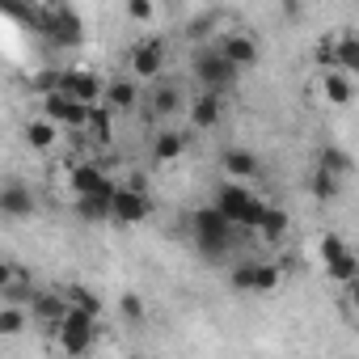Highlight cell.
I'll return each instance as SVG.
<instances>
[{
    "label": "cell",
    "mask_w": 359,
    "mask_h": 359,
    "mask_svg": "<svg viewBox=\"0 0 359 359\" xmlns=\"http://www.w3.org/2000/svg\"><path fill=\"white\" fill-rule=\"evenodd\" d=\"M34 30L47 34V43H55V47H81V39H85V22L72 5L34 9Z\"/></svg>",
    "instance_id": "3957f363"
},
{
    "label": "cell",
    "mask_w": 359,
    "mask_h": 359,
    "mask_svg": "<svg viewBox=\"0 0 359 359\" xmlns=\"http://www.w3.org/2000/svg\"><path fill=\"white\" fill-rule=\"evenodd\" d=\"M140 102H144V93H140V81H131V76H118V81H110V85H106V106H110L114 114H131Z\"/></svg>",
    "instance_id": "9a60e30c"
},
{
    "label": "cell",
    "mask_w": 359,
    "mask_h": 359,
    "mask_svg": "<svg viewBox=\"0 0 359 359\" xmlns=\"http://www.w3.org/2000/svg\"><path fill=\"white\" fill-rule=\"evenodd\" d=\"M148 212H152V203H148V191H135V187H118V195H114V224H144L148 220Z\"/></svg>",
    "instance_id": "7c38bea8"
},
{
    "label": "cell",
    "mask_w": 359,
    "mask_h": 359,
    "mask_svg": "<svg viewBox=\"0 0 359 359\" xmlns=\"http://www.w3.org/2000/svg\"><path fill=\"white\" fill-rule=\"evenodd\" d=\"M114 195H118V187H114V191H106V195L76 199L72 208H76V216H81V220H89V224H102V220H110V216H114Z\"/></svg>",
    "instance_id": "44dd1931"
},
{
    "label": "cell",
    "mask_w": 359,
    "mask_h": 359,
    "mask_svg": "<svg viewBox=\"0 0 359 359\" xmlns=\"http://www.w3.org/2000/svg\"><path fill=\"white\" fill-rule=\"evenodd\" d=\"M68 304L76 309V313H85V317H93V321H102V300L89 292V287H81V283H72L68 287Z\"/></svg>",
    "instance_id": "f1b7e54d"
},
{
    "label": "cell",
    "mask_w": 359,
    "mask_h": 359,
    "mask_svg": "<svg viewBox=\"0 0 359 359\" xmlns=\"http://www.w3.org/2000/svg\"><path fill=\"white\" fill-rule=\"evenodd\" d=\"M123 13H127V22H135V26H148V22L156 18V5H152V0H127Z\"/></svg>",
    "instance_id": "1f68e13d"
},
{
    "label": "cell",
    "mask_w": 359,
    "mask_h": 359,
    "mask_svg": "<svg viewBox=\"0 0 359 359\" xmlns=\"http://www.w3.org/2000/svg\"><path fill=\"white\" fill-rule=\"evenodd\" d=\"M279 283H283L279 262H258V271H254V296H271V292H279Z\"/></svg>",
    "instance_id": "83f0119b"
},
{
    "label": "cell",
    "mask_w": 359,
    "mask_h": 359,
    "mask_svg": "<svg viewBox=\"0 0 359 359\" xmlns=\"http://www.w3.org/2000/svg\"><path fill=\"white\" fill-rule=\"evenodd\" d=\"M334 72L359 76V34H355V30L334 34Z\"/></svg>",
    "instance_id": "e0dca14e"
},
{
    "label": "cell",
    "mask_w": 359,
    "mask_h": 359,
    "mask_svg": "<svg viewBox=\"0 0 359 359\" xmlns=\"http://www.w3.org/2000/svg\"><path fill=\"white\" fill-rule=\"evenodd\" d=\"M26 330V309L22 304H5L0 309V338H18Z\"/></svg>",
    "instance_id": "f546056e"
},
{
    "label": "cell",
    "mask_w": 359,
    "mask_h": 359,
    "mask_svg": "<svg viewBox=\"0 0 359 359\" xmlns=\"http://www.w3.org/2000/svg\"><path fill=\"white\" fill-rule=\"evenodd\" d=\"M321 97H325L330 106H351V102H355V81H351L346 72H325V76H321Z\"/></svg>",
    "instance_id": "7402d4cb"
},
{
    "label": "cell",
    "mask_w": 359,
    "mask_h": 359,
    "mask_svg": "<svg viewBox=\"0 0 359 359\" xmlns=\"http://www.w3.org/2000/svg\"><path fill=\"white\" fill-rule=\"evenodd\" d=\"M317 169H325V173H334V177H346V173L355 169V156H351L346 148L325 144V148H321V156H317Z\"/></svg>",
    "instance_id": "d4e9b609"
},
{
    "label": "cell",
    "mask_w": 359,
    "mask_h": 359,
    "mask_svg": "<svg viewBox=\"0 0 359 359\" xmlns=\"http://www.w3.org/2000/svg\"><path fill=\"white\" fill-rule=\"evenodd\" d=\"M220 169L229 173V182H250V177L262 173V161H258L250 148H229V152L220 156Z\"/></svg>",
    "instance_id": "5bb4252c"
},
{
    "label": "cell",
    "mask_w": 359,
    "mask_h": 359,
    "mask_svg": "<svg viewBox=\"0 0 359 359\" xmlns=\"http://www.w3.org/2000/svg\"><path fill=\"white\" fill-rule=\"evenodd\" d=\"M55 140H60V127L51 123V118H26V144L34 148V152H47V148H55Z\"/></svg>",
    "instance_id": "603a6c76"
},
{
    "label": "cell",
    "mask_w": 359,
    "mask_h": 359,
    "mask_svg": "<svg viewBox=\"0 0 359 359\" xmlns=\"http://www.w3.org/2000/svg\"><path fill=\"white\" fill-rule=\"evenodd\" d=\"M216 47H220V55H224V60H229L237 72L254 68V64H258V55H262V51H258V39H254V34H245V30H233V34H224Z\"/></svg>",
    "instance_id": "8fae6325"
},
{
    "label": "cell",
    "mask_w": 359,
    "mask_h": 359,
    "mask_svg": "<svg viewBox=\"0 0 359 359\" xmlns=\"http://www.w3.org/2000/svg\"><path fill=\"white\" fill-rule=\"evenodd\" d=\"M182 152H187V135H182V131L165 127V131L152 135V161H156V165H173Z\"/></svg>",
    "instance_id": "d6986e66"
},
{
    "label": "cell",
    "mask_w": 359,
    "mask_h": 359,
    "mask_svg": "<svg viewBox=\"0 0 359 359\" xmlns=\"http://www.w3.org/2000/svg\"><path fill=\"white\" fill-rule=\"evenodd\" d=\"M148 110H152L156 118H173L177 110H182V89L169 85V81H156V85L148 89Z\"/></svg>",
    "instance_id": "ac0fdd59"
},
{
    "label": "cell",
    "mask_w": 359,
    "mask_h": 359,
    "mask_svg": "<svg viewBox=\"0 0 359 359\" xmlns=\"http://www.w3.org/2000/svg\"><path fill=\"white\" fill-rule=\"evenodd\" d=\"M106 85L110 81H102L93 68H64V93L68 97H76L81 106H102L106 102Z\"/></svg>",
    "instance_id": "52a82bcc"
},
{
    "label": "cell",
    "mask_w": 359,
    "mask_h": 359,
    "mask_svg": "<svg viewBox=\"0 0 359 359\" xmlns=\"http://www.w3.org/2000/svg\"><path fill=\"white\" fill-rule=\"evenodd\" d=\"M191 72H195V81L203 85V93H216V97H224V93L237 85V76H241V72L220 55V47H203V51H195Z\"/></svg>",
    "instance_id": "277c9868"
},
{
    "label": "cell",
    "mask_w": 359,
    "mask_h": 359,
    "mask_svg": "<svg viewBox=\"0 0 359 359\" xmlns=\"http://www.w3.org/2000/svg\"><path fill=\"white\" fill-rule=\"evenodd\" d=\"M68 313H72V304H68V292H60V287H39V292L30 296V317L43 321V325H51V330H55Z\"/></svg>",
    "instance_id": "30bf717a"
},
{
    "label": "cell",
    "mask_w": 359,
    "mask_h": 359,
    "mask_svg": "<svg viewBox=\"0 0 359 359\" xmlns=\"http://www.w3.org/2000/svg\"><path fill=\"white\" fill-rule=\"evenodd\" d=\"M241 241V229L233 220H224L216 208H203L195 212V245L208 254V258H229Z\"/></svg>",
    "instance_id": "7a4b0ae2"
},
{
    "label": "cell",
    "mask_w": 359,
    "mask_h": 359,
    "mask_svg": "<svg viewBox=\"0 0 359 359\" xmlns=\"http://www.w3.org/2000/svg\"><path fill=\"white\" fill-rule=\"evenodd\" d=\"M43 118H51L60 131H85V118H89V106H81L76 97H68L64 89L43 97Z\"/></svg>",
    "instance_id": "ba28073f"
},
{
    "label": "cell",
    "mask_w": 359,
    "mask_h": 359,
    "mask_svg": "<svg viewBox=\"0 0 359 359\" xmlns=\"http://www.w3.org/2000/svg\"><path fill=\"white\" fill-rule=\"evenodd\" d=\"M224 220H233L241 233H258V224H262V212H266V203L245 187V182H220V191H216V203H212Z\"/></svg>",
    "instance_id": "6da1fadb"
},
{
    "label": "cell",
    "mask_w": 359,
    "mask_h": 359,
    "mask_svg": "<svg viewBox=\"0 0 359 359\" xmlns=\"http://www.w3.org/2000/svg\"><path fill=\"white\" fill-rule=\"evenodd\" d=\"M68 187H72V199H89V195H106V191H114V182L106 177V169L93 165V161H81V165L68 169Z\"/></svg>",
    "instance_id": "9c48e42d"
},
{
    "label": "cell",
    "mask_w": 359,
    "mask_h": 359,
    "mask_svg": "<svg viewBox=\"0 0 359 359\" xmlns=\"http://www.w3.org/2000/svg\"><path fill=\"white\" fill-rule=\"evenodd\" d=\"M254 271H258V262H254V258H241V262H233V271H229V283H233V292H254Z\"/></svg>",
    "instance_id": "4dcf8cb0"
},
{
    "label": "cell",
    "mask_w": 359,
    "mask_h": 359,
    "mask_svg": "<svg viewBox=\"0 0 359 359\" xmlns=\"http://www.w3.org/2000/svg\"><path fill=\"white\" fill-rule=\"evenodd\" d=\"M325 275H330L334 283H346V287H351V283H359V254H355V250H346L342 258H334V262L325 266Z\"/></svg>",
    "instance_id": "4316f807"
},
{
    "label": "cell",
    "mask_w": 359,
    "mask_h": 359,
    "mask_svg": "<svg viewBox=\"0 0 359 359\" xmlns=\"http://www.w3.org/2000/svg\"><path fill=\"white\" fill-rule=\"evenodd\" d=\"M187 114H191V127L212 131V127H220V118H224V97H216V93H199V97L187 106Z\"/></svg>",
    "instance_id": "2e32d148"
},
{
    "label": "cell",
    "mask_w": 359,
    "mask_h": 359,
    "mask_svg": "<svg viewBox=\"0 0 359 359\" xmlns=\"http://www.w3.org/2000/svg\"><path fill=\"white\" fill-rule=\"evenodd\" d=\"M0 212H5L9 220L34 216V191H30L26 182H18V177H9V182L0 187Z\"/></svg>",
    "instance_id": "4fadbf2b"
},
{
    "label": "cell",
    "mask_w": 359,
    "mask_h": 359,
    "mask_svg": "<svg viewBox=\"0 0 359 359\" xmlns=\"http://www.w3.org/2000/svg\"><path fill=\"white\" fill-rule=\"evenodd\" d=\"M287 229H292L287 212H283V208H275V203H266L262 224H258V237H262V241H283V237H287Z\"/></svg>",
    "instance_id": "cb8c5ba5"
},
{
    "label": "cell",
    "mask_w": 359,
    "mask_h": 359,
    "mask_svg": "<svg viewBox=\"0 0 359 359\" xmlns=\"http://www.w3.org/2000/svg\"><path fill=\"white\" fill-rule=\"evenodd\" d=\"M118 313H123L127 321H140V317H144V300H140L135 292H127V296L118 300Z\"/></svg>",
    "instance_id": "836d02e7"
},
{
    "label": "cell",
    "mask_w": 359,
    "mask_h": 359,
    "mask_svg": "<svg viewBox=\"0 0 359 359\" xmlns=\"http://www.w3.org/2000/svg\"><path fill=\"white\" fill-rule=\"evenodd\" d=\"M346 304L359 313V283H351V287H346Z\"/></svg>",
    "instance_id": "e575fe53"
},
{
    "label": "cell",
    "mask_w": 359,
    "mask_h": 359,
    "mask_svg": "<svg viewBox=\"0 0 359 359\" xmlns=\"http://www.w3.org/2000/svg\"><path fill=\"white\" fill-rule=\"evenodd\" d=\"M81 135H89L93 144H110L114 140V110L102 102V106H89V118H85V131Z\"/></svg>",
    "instance_id": "ffe728a7"
},
{
    "label": "cell",
    "mask_w": 359,
    "mask_h": 359,
    "mask_svg": "<svg viewBox=\"0 0 359 359\" xmlns=\"http://www.w3.org/2000/svg\"><path fill=\"white\" fill-rule=\"evenodd\" d=\"M317 250H321V262H325V266H330V262H334V258H342V254H346V241H342V237H338V233H325V237H321V245H317Z\"/></svg>",
    "instance_id": "d6a6232c"
},
{
    "label": "cell",
    "mask_w": 359,
    "mask_h": 359,
    "mask_svg": "<svg viewBox=\"0 0 359 359\" xmlns=\"http://www.w3.org/2000/svg\"><path fill=\"white\" fill-rule=\"evenodd\" d=\"M51 334H55V342H60V351H64V355H85V351L93 346V338H97V321L72 309V313L51 330Z\"/></svg>",
    "instance_id": "5b68a950"
},
{
    "label": "cell",
    "mask_w": 359,
    "mask_h": 359,
    "mask_svg": "<svg viewBox=\"0 0 359 359\" xmlns=\"http://www.w3.org/2000/svg\"><path fill=\"white\" fill-rule=\"evenodd\" d=\"M161 68H165V43L161 39H140L131 51H127V76L131 81H161Z\"/></svg>",
    "instance_id": "8992f818"
},
{
    "label": "cell",
    "mask_w": 359,
    "mask_h": 359,
    "mask_svg": "<svg viewBox=\"0 0 359 359\" xmlns=\"http://www.w3.org/2000/svg\"><path fill=\"white\" fill-rule=\"evenodd\" d=\"M338 187H342V177H334V173H325V169H313V173H309V195H313L317 203L338 199Z\"/></svg>",
    "instance_id": "484cf974"
}]
</instances>
